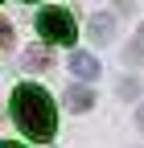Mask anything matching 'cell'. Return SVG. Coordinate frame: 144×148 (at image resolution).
<instances>
[{"mask_svg":"<svg viewBox=\"0 0 144 148\" xmlns=\"http://www.w3.org/2000/svg\"><path fill=\"white\" fill-rule=\"evenodd\" d=\"M12 119L29 140L45 144V140H53V127H58V107H53L45 86L25 82V86L12 90Z\"/></svg>","mask_w":144,"mask_h":148,"instance_id":"cell-1","label":"cell"},{"mask_svg":"<svg viewBox=\"0 0 144 148\" xmlns=\"http://www.w3.org/2000/svg\"><path fill=\"white\" fill-rule=\"evenodd\" d=\"M37 29H41L45 41H53V45H74V37H78L74 16H70L66 8H41L37 12Z\"/></svg>","mask_w":144,"mask_h":148,"instance_id":"cell-2","label":"cell"},{"mask_svg":"<svg viewBox=\"0 0 144 148\" xmlns=\"http://www.w3.org/2000/svg\"><path fill=\"white\" fill-rule=\"evenodd\" d=\"M62 103L70 107V111H86L95 103V90L86 86V82H74V86H66V95H62Z\"/></svg>","mask_w":144,"mask_h":148,"instance_id":"cell-3","label":"cell"},{"mask_svg":"<svg viewBox=\"0 0 144 148\" xmlns=\"http://www.w3.org/2000/svg\"><path fill=\"white\" fill-rule=\"evenodd\" d=\"M70 70H74V78H82V82L99 78V62L91 58V53H74V58H70Z\"/></svg>","mask_w":144,"mask_h":148,"instance_id":"cell-4","label":"cell"},{"mask_svg":"<svg viewBox=\"0 0 144 148\" xmlns=\"http://www.w3.org/2000/svg\"><path fill=\"white\" fill-rule=\"evenodd\" d=\"M21 62H25V70H45V66H49V49H45V45H29Z\"/></svg>","mask_w":144,"mask_h":148,"instance_id":"cell-5","label":"cell"},{"mask_svg":"<svg viewBox=\"0 0 144 148\" xmlns=\"http://www.w3.org/2000/svg\"><path fill=\"white\" fill-rule=\"evenodd\" d=\"M91 25H95V29H91V37H95L99 45H103V41H111V25H115V21H111L107 12H99V16H95Z\"/></svg>","mask_w":144,"mask_h":148,"instance_id":"cell-6","label":"cell"},{"mask_svg":"<svg viewBox=\"0 0 144 148\" xmlns=\"http://www.w3.org/2000/svg\"><path fill=\"white\" fill-rule=\"evenodd\" d=\"M128 62H132V66H144V25H140V33L132 37V45H128Z\"/></svg>","mask_w":144,"mask_h":148,"instance_id":"cell-7","label":"cell"},{"mask_svg":"<svg viewBox=\"0 0 144 148\" xmlns=\"http://www.w3.org/2000/svg\"><path fill=\"white\" fill-rule=\"evenodd\" d=\"M136 95H140V82L136 78H123L119 82V99H136Z\"/></svg>","mask_w":144,"mask_h":148,"instance_id":"cell-8","label":"cell"},{"mask_svg":"<svg viewBox=\"0 0 144 148\" xmlns=\"http://www.w3.org/2000/svg\"><path fill=\"white\" fill-rule=\"evenodd\" d=\"M12 41V29H8V21H0V45H8Z\"/></svg>","mask_w":144,"mask_h":148,"instance_id":"cell-9","label":"cell"},{"mask_svg":"<svg viewBox=\"0 0 144 148\" xmlns=\"http://www.w3.org/2000/svg\"><path fill=\"white\" fill-rule=\"evenodd\" d=\"M136 127H140V132H144V107L136 111Z\"/></svg>","mask_w":144,"mask_h":148,"instance_id":"cell-10","label":"cell"},{"mask_svg":"<svg viewBox=\"0 0 144 148\" xmlns=\"http://www.w3.org/2000/svg\"><path fill=\"white\" fill-rule=\"evenodd\" d=\"M0 148H25V144H12V140H0Z\"/></svg>","mask_w":144,"mask_h":148,"instance_id":"cell-11","label":"cell"},{"mask_svg":"<svg viewBox=\"0 0 144 148\" xmlns=\"http://www.w3.org/2000/svg\"><path fill=\"white\" fill-rule=\"evenodd\" d=\"M21 4H37V0H21Z\"/></svg>","mask_w":144,"mask_h":148,"instance_id":"cell-12","label":"cell"}]
</instances>
